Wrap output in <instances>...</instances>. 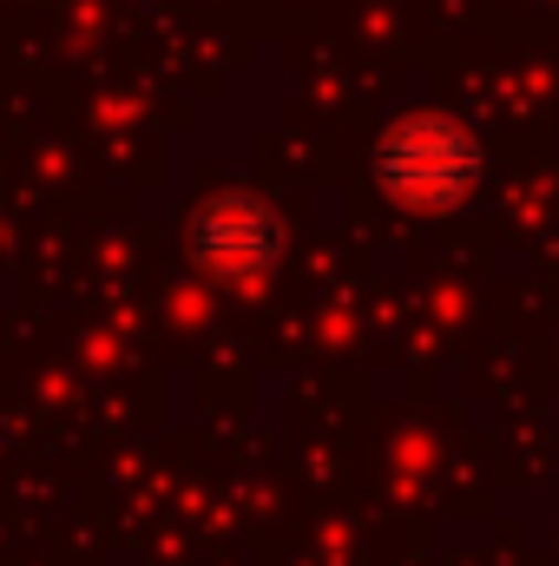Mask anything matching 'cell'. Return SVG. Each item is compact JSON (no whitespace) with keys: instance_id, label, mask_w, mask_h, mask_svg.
Returning <instances> with one entry per match:
<instances>
[{"instance_id":"cell-1","label":"cell","mask_w":559,"mask_h":566,"mask_svg":"<svg viewBox=\"0 0 559 566\" xmlns=\"http://www.w3.org/2000/svg\"><path fill=\"white\" fill-rule=\"evenodd\" d=\"M481 171V151L467 145V133L454 119H434V113H415L402 119L389 139H382V185L409 205H454Z\"/></svg>"},{"instance_id":"cell-2","label":"cell","mask_w":559,"mask_h":566,"mask_svg":"<svg viewBox=\"0 0 559 566\" xmlns=\"http://www.w3.org/2000/svg\"><path fill=\"white\" fill-rule=\"evenodd\" d=\"M191 244H198V264L218 271V277H257L271 258H277V224L257 198L244 191H224L198 211L191 224Z\"/></svg>"}]
</instances>
